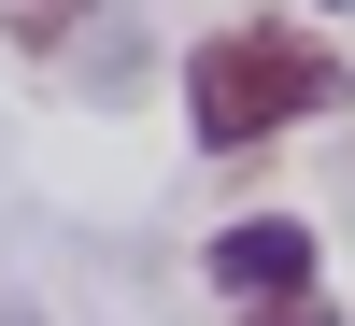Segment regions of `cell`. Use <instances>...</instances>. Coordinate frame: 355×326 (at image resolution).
Instances as JSON below:
<instances>
[{
	"instance_id": "obj_1",
	"label": "cell",
	"mask_w": 355,
	"mask_h": 326,
	"mask_svg": "<svg viewBox=\"0 0 355 326\" xmlns=\"http://www.w3.org/2000/svg\"><path fill=\"white\" fill-rule=\"evenodd\" d=\"M313 114H341V57L284 15H242L185 57V128L199 142H270V128H313Z\"/></svg>"
},
{
	"instance_id": "obj_2",
	"label": "cell",
	"mask_w": 355,
	"mask_h": 326,
	"mask_svg": "<svg viewBox=\"0 0 355 326\" xmlns=\"http://www.w3.org/2000/svg\"><path fill=\"white\" fill-rule=\"evenodd\" d=\"M327 284V242L299 213H256V227H214V298H299Z\"/></svg>"
},
{
	"instance_id": "obj_3",
	"label": "cell",
	"mask_w": 355,
	"mask_h": 326,
	"mask_svg": "<svg viewBox=\"0 0 355 326\" xmlns=\"http://www.w3.org/2000/svg\"><path fill=\"white\" fill-rule=\"evenodd\" d=\"M242 326H341V298H327V284H299V298H256Z\"/></svg>"
},
{
	"instance_id": "obj_4",
	"label": "cell",
	"mask_w": 355,
	"mask_h": 326,
	"mask_svg": "<svg viewBox=\"0 0 355 326\" xmlns=\"http://www.w3.org/2000/svg\"><path fill=\"white\" fill-rule=\"evenodd\" d=\"M71 28V0H15V43H57Z\"/></svg>"
}]
</instances>
